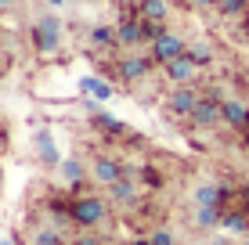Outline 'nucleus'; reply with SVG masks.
I'll return each instance as SVG.
<instances>
[{"label":"nucleus","mask_w":249,"mask_h":245,"mask_svg":"<svg viewBox=\"0 0 249 245\" xmlns=\"http://www.w3.org/2000/svg\"><path fill=\"white\" fill-rule=\"evenodd\" d=\"M238 245H249V234H246V238H242V242H238Z\"/></svg>","instance_id":"473e14b6"},{"label":"nucleus","mask_w":249,"mask_h":245,"mask_svg":"<svg viewBox=\"0 0 249 245\" xmlns=\"http://www.w3.org/2000/svg\"><path fill=\"white\" fill-rule=\"evenodd\" d=\"M224 198H228L224 184H199V188H195V206H217V209H224Z\"/></svg>","instance_id":"4468645a"},{"label":"nucleus","mask_w":249,"mask_h":245,"mask_svg":"<svg viewBox=\"0 0 249 245\" xmlns=\"http://www.w3.org/2000/svg\"><path fill=\"white\" fill-rule=\"evenodd\" d=\"M108 191V202L112 206H119V209H134L137 202H141V188H137V177H123V180H116L112 188H105Z\"/></svg>","instance_id":"6e6552de"},{"label":"nucleus","mask_w":249,"mask_h":245,"mask_svg":"<svg viewBox=\"0 0 249 245\" xmlns=\"http://www.w3.org/2000/svg\"><path fill=\"white\" fill-rule=\"evenodd\" d=\"M94 126L105 130V133H112V137H134V133H126V126L119 123L116 115H108V112H94Z\"/></svg>","instance_id":"f3484780"},{"label":"nucleus","mask_w":249,"mask_h":245,"mask_svg":"<svg viewBox=\"0 0 249 245\" xmlns=\"http://www.w3.org/2000/svg\"><path fill=\"white\" fill-rule=\"evenodd\" d=\"M220 220H224V209H217V206H195V227L210 231V227H220Z\"/></svg>","instance_id":"dca6fc26"},{"label":"nucleus","mask_w":249,"mask_h":245,"mask_svg":"<svg viewBox=\"0 0 249 245\" xmlns=\"http://www.w3.org/2000/svg\"><path fill=\"white\" fill-rule=\"evenodd\" d=\"M242 33H246V40H249V15L242 18Z\"/></svg>","instance_id":"c756f323"},{"label":"nucleus","mask_w":249,"mask_h":245,"mask_svg":"<svg viewBox=\"0 0 249 245\" xmlns=\"http://www.w3.org/2000/svg\"><path fill=\"white\" fill-rule=\"evenodd\" d=\"M188 54L195 58V65H199V69H206V65H213V50L206 47V44H199V47H188Z\"/></svg>","instance_id":"5701e85b"},{"label":"nucleus","mask_w":249,"mask_h":245,"mask_svg":"<svg viewBox=\"0 0 249 245\" xmlns=\"http://www.w3.org/2000/svg\"><path fill=\"white\" fill-rule=\"evenodd\" d=\"M220 105H224V98H220L217 90L210 87V90H206V94H202L199 108H195V112H192V119H188V123H192L195 130H213V126H217V123H224V112H220Z\"/></svg>","instance_id":"20e7f679"},{"label":"nucleus","mask_w":249,"mask_h":245,"mask_svg":"<svg viewBox=\"0 0 249 245\" xmlns=\"http://www.w3.org/2000/svg\"><path fill=\"white\" fill-rule=\"evenodd\" d=\"M217 11L224 15V18H238V15L246 18L249 4H246V0H217Z\"/></svg>","instance_id":"4be33fe9"},{"label":"nucleus","mask_w":249,"mask_h":245,"mask_svg":"<svg viewBox=\"0 0 249 245\" xmlns=\"http://www.w3.org/2000/svg\"><path fill=\"white\" fill-rule=\"evenodd\" d=\"M33 245H65V238L58 227H36L33 231Z\"/></svg>","instance_id":"412c9836"},{"label":"nucleus","mask_w":249,"mask_h":245,"mask_svg":"<svg viewBox=\"0 0 249 245\" xmlns=\"http://www.w3.org/2000/svg\"><path fill=\"white\" fill-rule=\"evenodd\" d=\"M47 4H54V7H58V4H65V0H47Z\"/></svg>","instance_id":"2f4dec72"},{"label":"nucleus","mask_w":249,"mask_h":245,"mask_svg":"<svg viewBox=\"0 0 249 245\" xmlns=\"http://www.w3.org/2000/svg\"><path fill=\"white\" fill-rule=\"evenodd\" d=\"M220 227L224 231H231V234H249V209L246 206H231V209H224V220H220Z\"/></svg>","instance_id":"ddd939ff"},{"label":"nucleus","mask_w":249,"mask_h":245,"mask_svg":"<svg viewBox=\"0 0 249 245\" xmlns=\"http://www.w3.org/2000/svg\"><path fill=\"white\" fill-rule=\"evenodd\" d=\"M220 112H224V126H231V130H238V133L249 130V101H242V98H224Z\"/></svg>","instance_id":"9d476101"},{"label":"nucleus","mask_w":249,"mask_h":245,"mask_svg":"<svg viewBox=\"0 0 249 245\" xmlns=\"http://www.w3.org/2000/svg\"><path fill=\"white\" fill-rule=\"evenodd\" d=\"M80 87L87 90V94H90L94 101H108V98H112V87H108L105 80H98V76H87V80H83Z\"/></svg>","instance_id":"aec40b11"},{"label":"nucleus","mask_w":249,"mask_h":245,"mask_svg":"<svg viewBox=\"0 0 249 245\" xmlns=\"http://www.w3.org/2000/svg\"><path fill=\"white\" fill-rule=\"evenodd\" d=\"M152 50H148V54H152V62H156V65H170V62H174V58H181V54H188V47H184V40L181 36H177V33L174 29H170L166 33V36H159L156 40V44H148Z\"/></svg>","instance_id":"0eeeda50"},{"label":"nucleus","mask_w":249,"mask_h":245,"mask_svg":"<svg viewBox=\"0 0 249 245\" xmlns=\"http://www.w3.org/2000/svg\"><path fill=\"white\" fill-rule=\"evenodd\" d=\"M72 245H105V242H101V234H94V231H80V234H72Z\"/></svg>","instance_id":"a878e982"},{"label":"nucleus","mask_w":249,"mask_h":245,"mask_svg":"<svg viewBox=\"0 0 249 245\" xmlns=\"http://www.w3.org/2000/svg\"><path fill=\"white\" fill-rule=\"evenodd\" d=\"M202 94L195 90V83H184V87H174L166 94V112L177 115V119H192V112L199 108Z\"/></svg>","instance_id":"39448f33"},{"label":"nucleus","mask_w":249,"mask_h":245,"mask_svg":"<svg viewBox=\"0 0 249 245\" xmlns=\"http://www.w3.org/2000/svg\"><path fill=\"white\" fill-rule=\"evenodd\" d=\"M246 4H249V0H246Z\"/></svg>","instance_id":"c9c22d12"},{"label":"nucleus","mask_w":249,"mask_h":245,"mask_svg":"<svg viewBox=\"0 0 249 245\" xmlns=\"http://www.w3.org/2000/svg\"><path fill=\"white\" fill-rule=\"evenodd\" d=\"M166 15H170L166 0H141L137 4V18L141 22H166Z\"/></svg>","instance_id":"2eb2a0df"},{"label":"nucleus","mask_w":249,"mask_h":245,"mask_svg":"<svg viewBox=\"0 0 249 245\" xmlns=\"http://www.w3.org/2000/svg\"><path fill=\"white\" fill-rule=\"evenodd\" d=\"M148 238H152V245H177V242H174V231H170V227H156Z\"/></svg>","instance_id":"b1692460"},{"label":"nucleus","mask_w":249,"mask_h":245,"mask_svg":"<svg viewBox=\"0 0 249 245\" xmlns=\"http://www.w3.org/2000/svg\"><path fill=\"white\" fill-rule=\"evenodd\" d=\"M18 7V0H0V11H15Z\"/></svg>","instance_id":"bb28decb"},{"label":"nucleus","mask_w":249,"mask_h":245,"mask_svg":"<svg viewBox=\"0 0 249 245\" xmlns=\"http://www.w3.org/2000/svg\"><path fill=\"white\" fill-rule=\"evenodd\" d=\"M152 69H156V62H152V54H137V50H130V54H123L116 62V76L123 83H137V80H148Z\"/></svg>","instance_id":"423d86ee"},{"label":"nucleus","mask_w":249,"mask_h":245,"mask_svg":"<svg viewBox=\"0 0 249 245\" xmlns=\"http://www.w3.org/2000/svg\"><path fill=\"white\" fill-rule=\"evenodd\" d=\"M126 177V163L116 155H108V151H101V155L90 159V180L101 184V188H112L116 180H123Z\"/></svg>","instance_id":"7ed1b4c3"},{"label":"nucleus","mask_w":249,"mask_h":245,"mask_svg":"<svg viewBox=\"0 0 249 245\" xmlns=\"http://www.w3.org/2000/svg\"><path fill=\"white\" fill-rule=\"evenodd\" d=\"M192 4H195V7H213L217 0H192Z\"/></svg>","instance_id":"cd10ccee"},{"label":"nucleus","mask_w":249,"mask_h":245,"mask_svg":"<svg viewBox=\"0 0 249 245\" xmlns=\"http://www.w3.org/2000/svg\"><path fill=\"white\" fill-rule=\"evenodd\" d=\"M246 80H249V72H246Z\"/></svg>","instance_id":"f704fd0d"},{"label":"nucleus","mask_w":249,"mask_h":245,"mask_svg":"<svg viewBox=\"0 0 249 245\" xmlns=\"http://www.w3.org/2000/svg\"><path fill=\"white\" fill-rule=\"evenodd\" d=\"M188 245H206V242H188Z\"/></svg>","instance_id":"72a5a7b5"},{"label":"nucleus","mask_w":249,"mask_h":245,"mask_svg":"<svg viewBox=\"0 0 249 245\" xmlns=\"http://www.w3.org/2000/svg\"><path fill=\"white\" fill-rule=\"evenodd\" d=\"M90 44L94 47H119V36L112 25H94L90 29Z\"/></svg>","instance_id":"6ab92c4d"},{"label":"nucleus","mask_w":249,"mask_h":245,"mask_svg":"<svg viewBox=\"0 0 249 245\" xmlns=\"http://www.w3.org/2000/svg\"><path fill=\"white\" fill-rule=\"evenodd\" d=\"M108 206H112L108 198L90 195V191L72 195V198H69V216H72V227H80V231H98V227H105V224H108Z\"/></svg>","instance_id":"f257e3e1"},{"label":"nucleus","mask_w":249,"mask_h":245,"mask_svg":"<svg viewBox=\"0 0 249 245\" xmlns=\"http://www.w3.org/2000/svg\"><path fill=\"white\" fill-rule=\"evenodd\" d=\"M36 155L44 159L47 166H58V163H62V159H58V148H54V137H51L47 130L36 133Z\"/></svg>","instance_id":"a211bd4d"},{"label":"nucleus","mask_w":249,"mask_h":245,"mask_svg":"<svg viewBox=\"0 0 249 245\" xmlns=\"http://www.w3.org/2000/svg\"><path fill=\"white\" fill-rule=\"evenodd\" d=\"M130 245H152V238H134Z\"/></svg>","instance_id":"c85d7f7f"},{"label":"nucleus","mask_w":249,"mask_h":245,"mask_svg":"<svg viewBox=\"0 0 249 245\" xmlns=\"http://www.w3.org/2000/svg\"><path fill=\"white\" fill-rule=\"evenodd\" d=\"M116 36H119V47H130V50L148 44V40H144V22L137 18V15H126V18L116 25Z\"/></svg>","instance_id":"9b49d317"},{"label":"nucleus","mask_w":249,"mask_h":245,"mask_svg":"<svg viewBox=\"0 0 249 245\" xmlns=\"http://www.w3.org/2000/svg\"><path fill=\"white\" fill-rule=\"evenodd\" d=\"M58 173H62V180L76 195H83V180L90 177V166H83L80 159H62V163H58Z\"/></svg>","instance_id":"f8f14e48"},{"label":"nucleus","mask_w":249,"mask_h":245,"mask_svg":"<svg viewBox=\"0 0 249 245\" xmlns=\"http://www.w3.org/2000/svg\"><path fill=\"white\" fill-rule=\"evenodd\" d=\"M141 177H144V184H148V188H162V170H156V166H144Z\"/></svg>","instance_id":"393cba45"},{"label":"nucleus","mask_w":249,"mask_h":245,"mask_svg":"<svg viewBox=\"0 0 249 245\" xmlns=\"http://www.w3.org/2000/svg\"><path fill=\"white\" fill-rule=\"evenodd\" d=\"M162 72H166V80L174 83V87H184V83H195L199 65H195L192 54H181V58H174L170 65H162Z\"/></svg>","instance_id":"1a4fd4ad"},{"label":"nucleus","mask_w":249,"mask_h":245,"mask_svg":"<svg viewBox=\"0 0 249 245\" xmlns=\"http://www.w3.org/2000/svg\"><path fill=\"white\" fill-rule=\"evenodd\" d=\"M33 47H36V54L51 58L58 47H62V22L54 18V15H44L36 25H33Z\"/></svg>","instance_id":"f03ea898"},{"label":"nucleus","mask_w":249,"mask_h":245,"mask_svg":"<svg viewBox=\"0 0 249 245\" xmlns=\"http://www.w3.org/2000/svg\"><path fill=\"white\" fill-rule=\"evenodd\" d=\"M242 145H246V148H249V130H246V133H242Z\"/></svg>","instance_id":"7c9ffc66"}]
</instances>
